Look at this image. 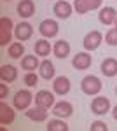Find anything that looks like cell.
<instances>
[{
  "instance_id": "17",
  "label": "cell",
  "mask_w": 117,
  "mask_h": 131,
  "mask_svg": "<svg viewBox=\"0 0 117 131\" xmlns=\"http://www.w3.org/2000/svg\"><path fill=\"white\" fill-rule=\"evenodd\" d=\"M0 79L2 82H14L18 79V70H16V67H12V65H2L0 67Z\"/></svg>"
},
{
  "instance_id": "34",
  "label": "cell",
  "mask_w": 117,
  "mask_h": 131,
  "mask_svg": "<svg viewBox=\"0 0 117 131\" xmlns=\"http://www.w3.org/2000/svg\"><path fill=\"white\" fill-rule=\"evenodd\" d=\"M4 2H9V0H4Z\"/></svg>"
},
{
  "instance_id": "3",
  "label": "cell",
  "mask_w": 117,
  "mask_h": 131,
  "mask_svg": "<svg viewBox=\"0 0 117 131\" xmlns=\"http://www.w3.org/2000/svg\"><path fill=\"white\" fill-rule=\"evenodd\" d=\"M33 100V94L28 89H21L14 94V108L18 110H26L30 108V103Z\"/></svg>"
},
{
  "instance_id": "22",
  "label": "cell",
  "mask_w": 117,
  "mask_h": 131,
  "mask_svg": "<svg viewBox=\"0 0 117 131\" xmlns=\"http://www.w3.org/2000/svg\"><path fill=\"white\" fill-rule=\"evenodd\" d=\"M51 51H52V47H51V44H49L46 39L35 42V54H37V56L46 58V56H49V52H51Z\"/></svg>"
},
{
  "instance_id": "18",
  "label": "cell",
  "mask_w": 117,
  "mask_h": 131,
  "mask_svg": "<svg viewBox=\"0 0 117 131\" xmlns=\"http://www.w3.org/2000/svg\"><path fill=\"white\" fill-rule=\"evenodd\" d=\"M39 73L42 79H46V81H51V79H54V65L51 63L49 60H42L40 61V67H39Z\"/></svg>"
},
{
  "instance_id": "2",
  "label": "cell",
  "mask_w": 117,
  "mask_h": 131,
  "mask_svg": "<svg viewBox=\"0 0 117 131\" xmlns=\"http://www.w3.org/2000/svg\"><path fill=\"white\" fill-rule=\"evenodd\" d=\"M12 28H14L12 19L7 18V16H2L0 18V46L2 47L9 46L10 37H12Z\"/></svg>"
},
{
  "instance_id": "19",
  "label": "cell",
  "mask_w": 117,
  "mask_h": 131,
  "mask_svg": "<svg viewBox=\"0 0 117 131\" xmlns=\"http://www.w3.org/2000/svg\"><path fill=\"white\" fill-rule=\"evenodd\" d=\"M101 73L105 77H115L117 75V60L107 58L101 61Z\"/></svg>"
},
{
  "instance_id": "7",
  "label": "cell",
  "mask_w": 117,
  "mask_h": 131,
  "mask_svg": "<svg viewBox=\"0 0 117 131\" xmlns=\"http://www.w3.org/2000/svg\"><path fill=\"white\" fill-rule=\"evenodd\" d=\"M14 35H16V39L21 40V42L28 40L30 37L33 35V26L30 25L28 21H23V23H19V25L14 26Z\"/></svg>"
},
{
  "instance_id": "10",
  "label": "cell",
  "mask_w": 117,
  "mask_h": 131,
  "mask_svg": "<svg viewBox=\"0 0 117 131\" xmlns=\"http://www.w3.org/2000/svg\"><path fill=\"white\" fill-rule=\"evenodd\" d=\"M52 114L59 117V119H65V117H70L72 114H73V107H72V103L70 101H58V103H54V107H52Z\"/></svg>"
},
{
  "instance_id": "15",
  "label": "cell",
  "mask_w": 117,
  "mask_h": 131,
  "mask_svg": "<svg viewBox=\"0 0 117 131\" xmlns=\"http://www.w3.org/2000/svg\"><path fill=\"white\" fill-rule=\"evenodd\" d=\"M52 91L59 94V96H65V94H68L70 91V79L68 77H56L54 82H52Z\"/></svg>"
},
{
  "instance_id": "33",
  "label": "cell",
  "mask_w": 117,
  "mask_h": 131,
  "mask_svg": "<svg viewBox=\"0 0 117 131\" xmlns=\"http://www.w3.org/2000/svg\"><path fill=\"white\" fill-rule=\"evenodd\" d=\"M115 94H117V88H115Z\"/></svg>"
},
{
  "instance_id": "23",
  "label": "cell",
  "mask_w": 117,
  "mask_h": 131,
  "mask_svg": "<svg viewBox=\"0 0 117 131\" xmlns=\"http://www.w3.org/2000/svg\"><path fill=\"white\" fill-rule=\"evenodd\" d=\"M7 52H9L10 58H14V60H18V58H21L23 54H25V46L19 42H12V44H9V47H7Z\"/></svg>"
},
{
  "instance_id": "16",
  "label": "cell",
  "mask_w": 117,
  "mask_h": 131,
  "mask_svg": "<svg viewBox=\"0 0 117 131\" xmlns=\"http://www.w3.org/2000/svg\"><path fill=\"white\" fill-rule=\"evenodd\" d=\"M115 18H117V10L114 7H103V9H100L98 19H100L101 25H114Z\"/></svg>"
},
{
  "instance_id": "28",
  "label": "cell",
  "mask_w": 117,
  "mask_h": 131,
  "mask_svg": "<svg viewBox=\"0 0 117 131\" xmlns=\"http://www.w3.org/2000/svg\"><path fill=\"white\" fill-rule=\"evenodd\" d=\"M91 131H107V124L103 121H94V122H91V128H89Z\"/></svg>"
},
{
  "instance_id": "29",
  "label": "cell",
  "mask_w": 117,
  "mask_h": 131,
  "mask_svg": "<svg viewBox=\"0 0 117 131\" xmlns=\"http://www.w3.org/2000/svg\"><path fill=\"white\" fill-rule=\"evenodd\" d=\"M88 5H89V10H96L101 7V0H88Z\"/></svg>"
},
{
  "instance_id": "26",
  "label": "cell",
  "mask_w": 117,
  "mask_h": 131,
  "mask_svg": "<svg viewBox=\"0 0 117 131\" xmlns=\"http://www.w3.org/2000/svg\"><path fill=\"white\" fill-rule=\"evenodd\" d=\"M73 9L77 10V14H86L89 10L88 0H75V2H73Z\"/></svg>"
},
{
  "instance_id": "11",
  "label": "cell",
  "mask_w": 117,
  "mask_h": 131,
  "mask_svg": "<svg viewBox=\"0 0 117 131\" xmlns=\"http://www.w3.org/2000/svg\"><path fill=\"white\" fill-rule=\"evenodd\" d=\"M49 108H46V107H40V105H35L33 108H26V117L28 119H31V121H35V122H42V121H46L47 119V115H49Z\"/></svg>"
},
{
  "instance_id": "31",
  "label": "cell",
  "mask_w": 117,
  "mask_h": 131,
  "mask_svg": "<svg viewBox=\"0 0 117 131\" xmlns=\"http://www.w3.org/2000/svg\"><path fill=\"white\" fill-rule=\"evenodd\" d=\"M112 115H114V119H115V121H117V105H115V107H114V110H112Z\"/></svg>"
},
{
  "instance_id": "6",
  "label": "cell",
  "mask_w": 117,
  "mask_h": 131,
  "mask_svg": "<svg viewBox=\"0 0 117 131\" xmlns=\"http://www.w3.org/2000/svg\"><path fill=\"white\" fill-rule=\"evenodd\" d=\"M101 42H103V35L98 30H93L84 37V42H82V44H84V49L86 51H94V49L100 47Z\"/></svg>"
},
{
  "instance_id": "4",
  "label": "cell",
  "mask_w": 117,
  "mask_h": 131,
  "mask_svg": "<svg viewBox=\"0 0 117 131\" xmlns=\"http://www.w3.org/2000/svg\"><path fill=\"white\" fill-rule=\"evenodd\" d=\"M39 31H40L42 37H46V39H52V37L58 35L59 26H58V23H56L54 19H44L39 25Z\"/></svg>"
},
{
  "instance_id": "14",
  "label": "cell",
  "mask_w": 117,
  "mask_h": 131,
  "mask_svg": "<svg viewBox=\"0 0 117 131\" xmlns=\"http://www.w3.org/2000/svg\"><path fill=\"white\" fill-rule=\"evenodd\" d=\"M72 9H73V7L70 5L67 0H58V2L54 4V7H52L54 14H56V18H59V19H67V18H70Z\"/></svg>"
},
{
  "instance_id": "5",
  "label": "cell",
  "mask_w": 117,
  "mask_h": 131,
  "mask_svg": "<svg viewBox=\"0 0 117 131\" xmlns=\"http://www.w3.org/2000/svg\"><path fill=\"white\" fill-rule=\"evenodd\" d=\"M110 110V100L107 96H96L91 101V112L96 115H105Z\"/></svg>"
},
{
  "instance_id": "12",
  "label": "cell",
  "mask_w": 117,
  "mask_h": 131,
  "mask_svg": "<svg viewBox=\"0 0 117 131\" xmlns=\"http://www.w3.org/2000/svg\"><path fill=\"white\" fill-rule=\"evenodd\" d=\"M18 14L23 19H28L35 14V2L33 0H19L18 4Z\"/></svg>"
},
{
  "instance_id": "27",
  "label": "cell",
  "mask_w": 117,
  "mask_h": 131,
  "mask_svg": "<svg viewBox=\"0 0 117 131\" xmlns=\"http://www.w3.org/2000/svg\"><path fill=\"white\" fill-rule=\"evenodd\" d=\"M105 42L108 46H117V28H110L105 33Z\"/></svg>"
},
{
  "instance_id": "1",
  "label": "cell",
  "mask_w": 117,
  "mask_h": 131,
  "mask_svg": "<svg viewBox=\"0 0 117 131\" xmlns=\"http://www.w3.org/2000/svg\"><path fill=\"white\" fill-rule=\"evenodd\" d=\"M101 81L98 79L96 75H86L82 81H80V89L84 94H88V96H94L98 94L100 91H101Z\"/></svg>"
},
{
  "instance_id": "30",
  "label": "cell",
  "mask_w": 117,
  "mask_h": 131,
  "mask_svg": "<svg viewBox=\"0 0 117 131\" xmlns=\"http://www.w3.org/2000/svg\"><path fill=\"white\" fill-rule=\"evenodd\" d=\"M7 93H9L7 84H0V100H4V98L7 96Z\"/></svg>"
},
{
  "instance_id": "13",
  "label": "cell",
  "mask_w": 117,
  "mask_h": 131,
  "mask_svg": "<svg viewBox=\"0 0 117 131\" xmlns=\"http://www.w3.org/2000/svg\"><path fill=\"white\" fill-rule=\"evenodd\" d=\"M54 103H56V101H54V94L49 93V91H46V89L39 91V93L35 94V105L51 108V107H54Z\"/></svg>"
},
{
  "instance_id": "9",
  "label": "cell",
  "mask_w": 117,
  "mask_h": 131,
  "mask_svg": "<svg viewBox=\"0 0 117 131\" xmlns=\"http://www.w3.org/2000/svg\"><path fill=\"white\" fill-rule=\"evenodd\" d=\"M91 63H93V58L88 52H77L72 60V65H73L75 70H88L91 67Z\"/></svg>"
},
{
  "instance_id": "32",
  "label": "cell",
  "mask_w": 117,
  "mask_h": 131,
  "mask_svg": "<svg viewBox=\"0 0 117 131\" xmlns=\"http://www.w3.org/2000/svg\"><path fill=\"white\" fill-rule=\"evenodd\" d=\"M114 25H115V28H117V18H115V21H114Z\"/></svg>"
},
{
  "instance_id": "21",
  "label": "cell",
  "mask_w": 117,
  "mask_h": 131,
  "mask_svg": "<svg viewBox=\"0 0 117 131\" xmlns=\"http://www.w3.org/2000/svg\"><path fill=\"white\" fill-rule=\"evenodd\" d=\"M39 67H40V61L35 54H31V56H23V60H21V68H23V70L33 72V70H37Z\"/></svg>"
},
{
  "instance_id": "24",
  "label": "cell",
  "mask_w": 117,
  "mask_h": 131,
  "mask_svg": "<svg viewBox=\"0 0 117 131\" xmlns=\"http://www.w3.org/2000/svg\"><path fill=\"white\" fill-rule=\"evenodd\" d=\"M46 129L47 131H68V124L58 117V119H51L47 122V126H46Z\"/></svg>"
},
{
  "instance_id": "20",
  "label": "cell",
  "mask_w": 117,
  "mask_h": 131,
  "mask_svg": "<svg viewBox=\"0 0 117 131\" xmlns=\"http://www.w3.org/2000/svg\"><path fill=\"white\" fill-rule=\"evenodd\" d=\"M52 52H54L56 58L65 60V58L70 54V44L67 40H58L56 44H54V47H52Z\"/></svg>"
},
{
  "instance_id": "25",
  "label": "cell",
  "mask_w": 117,
  "mask_h": 131,
  "mask_svg": "<svg viewBox=\"0 0 117 131\" xmlns=\"http://www.w3.org/2000/svg\"><path fill=\"white\" fill-rule=\"evenodd\" d=\"M23 81H25V84H26L28 88H33V86H37V82H39V75H37L35 72H26L25 77H23Z\"/></svg>"
},
{
  "instance_id": "8",
  "label": "cell",
  "mask_w": 117,
  "mask_h": 131,
  "mask_svg": "<svg viewBox=\"0 0 117 131\" xmlns=\"http://www.w3.org/2000/svg\"><path fill=\"white\" fill-rule=\"evenodd\" d=\"M14 117H16L14 108L9 107L5 101L2 100L0 101V124H2V126H9V124L14 122Z\"/></svg>"
}]
</instances>
